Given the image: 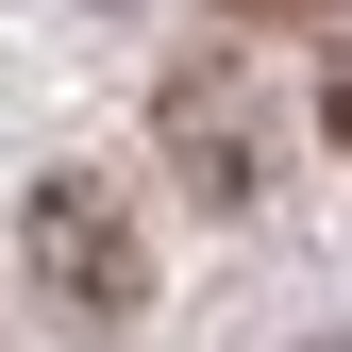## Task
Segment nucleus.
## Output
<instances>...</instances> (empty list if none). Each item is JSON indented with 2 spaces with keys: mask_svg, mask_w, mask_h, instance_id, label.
I'll return each mask as SVG.
<instances>
[{
  "mask_svg": "<svg viewBox=\"0 0 352 352\" xmlns=\"http://www.w3.org/2000/svg\"><path fill=\"white\" fill-rule=\"evenodd\" d=\"M34 252H51V302H67V319H135V218H118V185H84V168H67V185L51 201H34Z\"/></svg>",
  "mask_w": 352,
  "mask_h": 352,
  "instance_id": "1",
  "label": "nucleus"
},
{
  "mask_svg": "<svg viewBox=\"0 0 352 352\" xmlns=\"http://www.w3.org/2000/svg\"><path fill=\"white\" fill-rule=\"evenodd\" d=\"M319 118H336V151H352V67H336V101H319Z\"/></svg>",
  "mask_w": 352,
  "mask_h": 352,
  "instance_id": "2",
  "label": "nucleus"
},
{
  "mask_svg": "<svg viewBox=\"0 0 352 352\" xmlns=\"http://www.w3.org/2000/svg\"><path fill=\"white\" fill-rule=\"evenodd\" d=\"M235 17H319V0H235Z\"/></svg>",
  "mask_w": 352,
  "mask_h": 352,
  "instance_id": "3",
  "label": "nucleus"
}]
</instances>
